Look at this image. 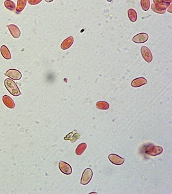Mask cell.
Segmentation results:
<instances>
[{"instance_id":"cell-21","label":"cell","mask_w":172,"mask_h":194,"mask_svg":"<svg viewBox=\"0 0 172 194\" xmlns=\"http://www.w3.org/2000/svg\"><path fill=\"white\" fill-rule=\"evenodd\" d=\"M141 5L143 11H148L150 7V0H141Z\"/></svg>"},{"instance_id":"cell-14","label":"cell","mask_w":172,"mask_h":194,"mask_svg":"<svg viewBox=\"0 0 172 194\" xmlns=\"http://www.w3.org/2000/svg\"><path fill=\"white\" fill-rule=\"evenodd\" d=\"M154 2L155 6L161 10H166L170 5V3H165L162 0H154Z\"/></svg>"},{"instance_id":"cell-6","label":"cell","mask_w":172,"mask_h":194,"mask_svg":"<svg viewBox=\"0 0 172 194\" xmlns=\"http://www.w3.org/2000/svg\"><path fill=\"white\" fill-rule=\"evenodd\" d=\"M108 159L112 164L116 166H121L125 162V159L114 153H111L108 155Z\"/></svg>"},{"instance_id":"cell-17","label":"cell","mask_w":172,"mask_h":194,"mask_svg":"<svg viewBox=\"0 0 172 194\" xmlns=\"http://www.w3.org/2000/svg\"><path fill=\"white\" fill-rule=\"evenodd\" d=\"M27 3V0H17L16 11L17 13L22 12L25 8Z\"/></svg>"},{"instance_id":"cell-10","label":"cell","mask_w":172,"mask_h":194,"mask_svg":"<svg viewBox=\"0 0 172 194\" xmlns=\"http://www.w3.org/2000/svg\"><path fill=\"white\" fill-rule=\"evenodd\" d=\"M146 83H147V80L145 78L139 77L133 80L131 83V85L133 87H134V88H137V87H141L142 85L146 84Z\"/></svg>"},{"instance_id":"cell-4","label":"cell","mask_w":172,"mask_h":194,"mask_svg":"<svg viewBox=\"0 0 172 194\" xmlns=\"http://www.w3.org/2000/svg\"><path fill=\"white\" fill-rule=\"evenodd\" d=\"M141 53L142 58H144V60L150 63L153 60V56L151 54V51L150 50V48L147 47L146 46H142L141 48Z\"/></svg>"},{"instance_id":"cell-18","label":"cell","mask_w":172,"mask_h":194,"mask_svg":"<svg viewBox=\"0 0 172 194\" xmlns=\"http://www.w3.org/2000/svg\"><path fill=\"white\" fill-rule=\"evenodd\" d=\"M96 108L101 110H107L110 108V105L107 102L99 101L96 104Z\"/></svg>"},{"instance_id":"cell-7","label":"cell","mask_w":172,"mask_h":194,"mask_svg":"<svg viewBox=\"0 0 172 194\" xmlns=\"http://www.w3.org/2000/svg\"><path fill=\"white\" fill-rule=\"evenodd\" d=\"M59 168L60 171L65 175H70L72 173V168L70 165L63 161L59 162Z\"/></svg>"},{"instance_id":"cell-19","label":"cell","mask_w":172,"mask_h":194,"mask_svg":"<svg viewBox=\"0 0 172 194\" xmlns=\"http://www.w3.org/2000/svg\"><path fill=\"white\" fill-rule=\"evenodd\" d=\"M87 145L86 143L83 142V143L80 144L75 150L76 155L80 156V155H81L83 153V152L85 151V150L87 149Z\"/></svg>"},{"instance_id":"cell-1","label":"cell","mask_w":172,"mask_h":194,"mask_svg":"<svg viewBox=\"0 0 172 194\" xmlns=\"http://www.w3.org/2000/svg\"><path fill=\"white\" fill-rule=\"evenodd\" d=\"M4 84L8 91L14 96H19L22 94L17 84L11 79H7L4 82Z\"/></svg>"},{"instance_id":"cell-20","label":"cell","mask_w":172,"mask_h":194,"mask_svg":"<svg viewBox=\"0 0 172 194\" xmlns=\"http://www.w3.org/2000/svg\"><path fill=\"white\" fill-rule=\"evenodd\" d=\"M5 7L9 10V11H14L16 9V5L15 3L11 1V0H5L4 2Z\"/></svg>"},{"instance_id":"cell-13","label":"cell","mask_w":172,"mask_h":194,"mask_svg":"<svg viewBox=\"0 0 172 194\" xmlns=\"http://www.w3.org/2000/svg\"><path fill=\"white\" fill-rule=\"evenodd\" d=\"M0 52H1V54L2 55V56L5 58L6 60H11L12 56L11 54V52L9 51L8 48H7V47L5 45H2L0 48Z\"/></svg>"},{"instance_id":"cell-23","label":"cell","mask_w":172,"mask_h":194,"mask_svg":"<svg viewBox=\"0 0 172 194\" xmlns=\"http://www.w3.org/2000/svg\"><path fill=\"white\" fill-rule=\"evenodd\" d=\"M28 3L31 5H36L41 2L42 0H27Z\"/></svg>"},{"instance_id":"cell-25","label":"cell","mask_w":172,"mask_h":194,"mask_svg":"<svg viewBox=\"0 0 172 194\" xmlns=\"http://www.w3.org/2000/svg\"><path fill=\"white\" fill-rule=\"evenodd\" d=\"M45 1L46 2H47V3H51V2H52L54 1V0H45Z\"/></svg>"},{"instance_id":"cell-8","label":"cell","mask_w":172,"mask_h":194,"mask_svg":"<svg viewBox=\"0 0 172 194\" xmlns=\"http://www.w3.org/2000/svg\"><path fill=\"white\" fill-rule=\"evenodd\" d=\"M148 35L146 33H139L132 38V41L136 43H145L148 40Z\"/></svg>"},{"instance_id":"cell-3","label":"cell","mask_w":172,"mask_h":194,"mask_svg":"<svg viewBox=\"0 0 172 194\" xmlns=\"http://www.w3.org/2000/svg\"><path fill=\"white\" fill-rule=\"evenodd\" d=\"M93 177V171L90 168L86 169L82 175L81 179V184L83 185H87L92 180Z\"/></svg>"},{"instance_id":"cell-15","label":"cell","mask_w":172,"mask_h":194,"mask_svg":"<svg viewBox=\"0 0 172 194\" xmlns=\"http://www.w3.org/2000/svg\"><path fill=\"white\" fill-rule=\"evenodd\" d=\"M74 133V131H72V133L68 134L66 136V137L64 138V139L65 140H70L72 143L75 142L76 140H77L79 137H80V135L79 133H77V132L75 133V134H74V135H73Z\"/></svg>"},{"instance_id":"cell-2","label":"cell","mask_w":172,"mask_h":194,"mask_svg":"<svg viewBox=\"0 0 172 194\" xmlns=\"http://www.w3.org/2000/svg\"><path fill=\"white\" fill-rule=\"evenodd\" d=\"M163 152V148L159 146L148 145L145 148V153L150 156L155 157Z\"/></svg>"},{"instance_id":"cell-11","label":"cell","mask_w":172,"mask_h":194,"mask_svg":"<svg viewBox=\"0 0 172 194\" xmlns=\"http://www.w3.org/2000/svg\"><path fill=\"white\" fill-rule=\"evenodd\" d=\"M74 42V39L72 36H69L62 42L61 45V48L63 50H66L69 48L73 44Z\"/></svg>"},{"instance_id":"cell-24","label":"cell","mask_w":172,"mask_h":194,"mask_svg":"<svg viewBox=\"0 0 172 194\" xmlns=\"http://www.w3.org/2000/svg\"><path fill=\"white\" fill-rule=\"evenodd\" d=\"M162 1H163L164 2H165V3H171V2H172V0H162Z\"/></svg>"},{"instance_id":"cell-22","label":"cell","mask_w":172,"mask_h":194,"mask_svg":"<svg viewBox=\"0 0 172 194\" xmlns=\"http://www.w3.org/2000/svg\"><path fill=\"white\" fill-rule=\"evenodd\" d=\"M151 9L154 11L155 13H157L158 14H165L166 13V10H161V9H159V8H157L155 5L154 3V4H151Z\"/></svg>"},{"instance_id":"cell-16","label":"cell","mask_w":172,"mask_h":194,"mask_svg":"<svg viewBox=\"0 0 172 194\" xmlns=\"http://www.w3.org/2000/svg\"><path fill=\"white\" fill-rule=\"evenodd\" d=\"M128 15L131 22H136L137 19V14L134 9L130 8L128 11Z\"/></svg>"},{"instance_id":"cell-9","label":"cell","mask_w":172,"mask_h":194,"mask_svg":"<svg viewBox=\"0 0 172 194\" xmlns=\"http://www.w3.org/2000/svg\"><path fill=\"white\" fill-rule=\"evenodd\" d=\"M7 27L8 28V31L11 34L12 36L14 38H19L21 36V31L20 29L18 28L17 26L14 24H11L7 25Z\"/></svg>"},{"instance_id":"cell-5","label":"cell","mask_w":172,"mask_h":194,"mask_svg":"<svg viewBox=\"0 0 172 194\" xmlns=\"http://www.w3.org/2000/svg\"><path fill=\"white\" fill-rule=\"evenodd\" d=\"M5 75L11 78V79L14 80H20L22 78V74L20 71H19L17 69H8L5 73Z\"/></svg>"},{"instance_id":"cell-12","label":"cell","mask_w":172,"mask_h":194,"mask_svg":"<svg viewBox=\"0 0 172 194\" xmlns=\"http://www.w3.org/2000/svg\"><path fill=\"white\" fill-rule=\"evenodd\" d=\"M3 104L9 109H14L15 108V103L13 100L8 95H4L3 96Z\"/></svg>"}]
</instances>
